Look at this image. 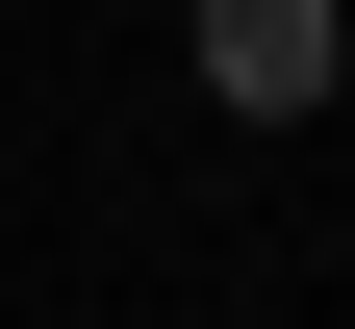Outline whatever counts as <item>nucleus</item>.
<instances>
[{"label": "nucleus", "instance_id": "obj_1", "mask_svg": "<svg viewBox=\"0 0 355 329\" xmlns=\"http://www.w3.org/2000/svg\"><path fill=\"white\" fill-rule=\"evenodd\" d=\"M330 51H355L330 0H203V102H229V127H304V102H330Z\"/></svg>", "mask_w": 355, "mask_h": 329}]
</instances>
